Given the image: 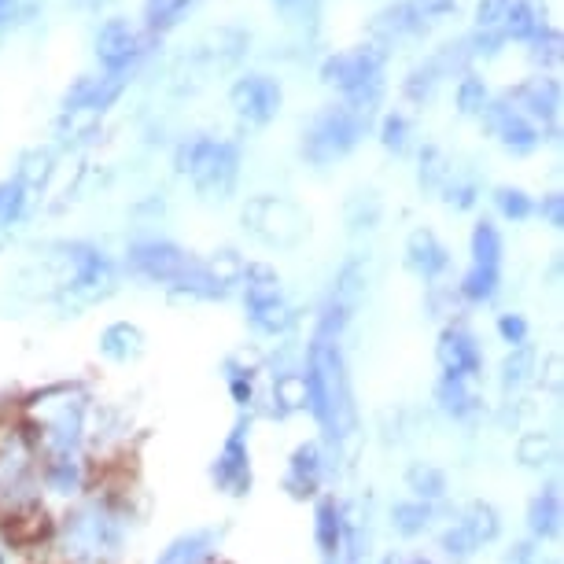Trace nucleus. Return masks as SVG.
Masks as SVG:
<instances>
[{"mask_svg":"<svg viewBox=\"0 0 564 564\" xmlns=\"http://www.w3.org/2000/svg\"><path fill=\"white\" fill-rule=\"evenodd\" d=\"M306 406L318 417V424L329 435H351L354 428V402L351 380L343 369V354L336 340L321 332L310 347V365H306Z\"/></svg>","mask_w":564,"mask_h":564,"instance_id":"1","label":"nucleus"},{"mask_svg":"<svg viewBox=\"0 0 564 564\" xmlns=\"http://www.w3.org/2000/svg\"><path fill=\"white\" fill-rule=\"evenodd\" d=\"M130 266L137 273H144L148 281L170 284L177 292H192V295H222L225 288L211 277L207 262H200L196 255L181 251L177 244H166V240H144V244L130 247Z\"/></svg>","mask_w":564,"mask_h":564,"instance_id":"2","label":"nucleus"},{"mask_svg":"<svg viewBox=\"0 0 564 564\" xmlns=\"http://www.w3.org/2000/svg\"><path fill=\"white\" fill-rule=\"evenodd\" d=\"M177 170L192 177L207 200H225L236 185L240 170V148L233 141H211V137H192L177 148Z\"/></svg>","mask_w":564,"mask_h":564,"instance_id":"3","label":"nucleus"},{"mask_svg":"<svg viewBox=\"0 0 564 564\" xmlns=\"http://www.w3.org/2000/svg\"><path fill=\"white\" fill-rule=\"evenodd\" d=\"M365 126H369V122L354 115L351 107H343V104L321 107L318 115H314V122H310L303 133V155L314 166L336 163V159H343L354 144L362 141Z\"/></svg>","mask_w":564,"mask_h":564,"instance_id":"4","label":"nucleus"},{"mask_svg":"<svg viewBox=\"0 0 564 564\" xmlns=\"http://www.w3.org/2000/svg\"><path fill=\"white\" fill-rule=\"evenodd\" d=\"M244 225L270 247H292L306 233L303 211L295 203L281 200V196H255V200H247Z\"/></svg>","mask_w":564,"mask_h":564,"instance_id":"5","label":"nucleus"},{"mask_svg":"<svg viewBox=\"0 0 564 564\" xmlns=\"http://www.w3.org/2000/svg\"><path fill=\"white\" fill-rule=\"evenodd\" d=\"M384 63H388L384 45H376V41H369V45H351L321 63V78H325V85H336L340 96H347V93H354L358 85L373 82V78H384Z\"/></svg>","mask_w":564,"mask_h":564,"instance_id":"6","label":"nucleus"},{"mask_svg":"<svg viewBox=\"0 0 564 564\" xmlns=\"http://www.w3.org/2000/svg\"><path fill=\"white\" fill-rule=\"evenodd\" d=\"M152 37V34H148ZM148 37L137 34V26H130V19H107L96 34V59L107 74H126L130 63L144 56Z\"/></svg>","mask_w":564,"mask_h":564,"instance_id":"7","label":"nucleus"},{"mask_svg":"<svg viewBox=\"0 0 564 564\" xmlns=\"http://www.w3.org/2000/svg\"><path fill=\"white\" fill-rule=\"evenodd\" d=\"M281 100H284L281 85H277V78H270V74H247V78H240V82L229 89L233 111L240 118H247V122H255V126H266L270 118H277Z\"/></svg>","mask_w":564,"mask_h":564,"instance_id":"8","label":"nucleus"},{"mask_svg":"<svg viewBox=\"0 0 564 564\" xmlns=\"http://www.w3.org/2000/svg\"><path fill=\"white\" fill-rule=\"evenodd\" d=\"M480 115H483V126L506 144L509 152L528 155L539 148V141H542L539 126H535L531 118L520 115L517 107H509L506 100H487V107H483Z\"/></svg>","mask_w":564,"mask_h":564,"instance_id":"9","label":"nucleus"},{"mask_svg":"<svg viewBox=\"0 0 564 564\" xmlns=\"http://www.w3.org/2000/svg\"><path fill=\"white\" fill-rule=\"evenodd\" d=\"M494 535H498V513H494L491 506L476 502V506L465 509V517H461L458 524L443 535V550L447 553H472L476 546L491 542Z\"/></svg>","mask_w":564,"mask_h":564,"instance_id":"10","label":"nucleus"},{"mask_svg":"<svg viewBox=\"0 0 564 564\" xmlns=\"http://www.w3.org/2000/svg\"><path fill=\"white\" fill-rule=\"evenodd\" d=\"M509 107H517L524 118H539V122H553L557 118V107H561V85L557 78H528V82H520L506 100Z\"/></svg>","mask_w":564,"mask_h":564,"instance_id":"11","label":"nucleus"},{"mask_svg":"<svg viewBox=\"0 0 564 564\" xmlns=\"http://www.w3.org/2000/svg\"><path fill=\"white\" fill-rule=\"evenodd\" d=\"M421 30H424V15L413 8V0H395L384 12H376L373 23H369V34H373L376 45H391V41L421 34Z\"/></svg>","mask_w":564,"mask_h":564,"instance_id":"12","label":"nucleus"},{"mask_svg":"<svg viewBox=\"0 0 564 564\" xmlns=\"http://www.w3.org/2000/svg\"><path fill=\"white\" fill-rule=\"evenodd\" d=\"M439 362L447 369V380H469L480 369V347L465 329H447L439 343Z\"/></svg>","mask_w":564,"mask_h":564,"instance_id":"13","label":"nucleus"},{"mask_svg":"<svg viewBox=\"0 0 564 564\" xmlns=\"http://www.w3.org/2000/svg\"><path fill=\"white\" fill-rule=\"evenodd\" d=\"M214 480L222 483L229 494H244L251 487V465H247V447L240 432L229 435L225 450L218 454V465H214Z\"/></svg>","mask_w":564,"mask_h":564,"instance_id":"14","label":"nucleus"},{"mask_svg":"<svg viewBox=\"0 0 564 564\" xmlns=\"http://www.w3.org/2000/svg\"><path fill=\"white\" fill-rule=\"evenodd\" d=\"M546 30V8L539 0H513L506 12V23H502V34L506 41H531Z\"/></svg>","mask_w":564,"mask_h":564,"instance_id":"15","label":"nucleus"},{"mask_svg":"<svg viewBox=\"0 0 564 564\" xmlns=\"http://www.w3.org/2000/svg\"><path fill=\"white\" fill-rule=\"evenodd\" d=\"M406 262H410L413 270L421 273V277H435L439 270H447V247L435 240L432 229H417L410 236V244H406Z\"/></svg>","mask_w":564,"mask_h":564,"instance_id":"16","label":"nucleus"},{"mask_svg":"<svg viewBox=\"0 0 564 564\" xmlns=\"http://www.w3.org/2000/svg\"><path fill=\"white\" fill-rule=\"evenodd\" d=\"M472 266L480 270H502V236L491 222H480L472 233Z\"/></svg>","mask_w":564,"mask_h":564,"instance_id":"17","label":"nucleus"},{"mask_svg":"<svg viewBox=\"0 0 564 564\" xmlns=\"http://www.w3.org/2000/svg\"><path fill=\"white\" fill-rule=\"evenodd\" d=\"M321 480V458H318V447L310 443V447H299L292 458V476H288V487L295 494H310L318 487Z\"/></svg>","mask_w":564,"mask_h":564,"instance_id":"18","label":"nucleus"},{"mask_svg":"<svg viewBox=\"0 0 564 564\" xmlns=\"http://www.w3.org/2000/svg\"><path fill=\"white\" fill-rule=\"evenodd\" d=\"M211 531H192L185 539H177L170 550L159 557V564H200L211 553Z\"/></svg>","mask_w":564,"mask_h":564,"instance_id":"19","label":"nucleus"},{"mask_svg":"<svg viewBox=\"0 0 564 564\" xmlns=\"http://www.w3.org/2000/svg\"><path fill=\"white\" fill-rule=\"evenodd\" d=\"M188 0H144V30L148 34H163L185 15Z\"/></svg>","mask_w":564,"mask_h":564,"instance_id":"20","label":"nucleus"},{"mask_svg":"<svg viewBox=\"0 0 564 564\" xmlns=\"http://www.w3.org/2000/svg\"><path fill=\"white\" fill-rule=\"evenodd\" d=\"M469 59H472V45H469V37H461V41H450V45L439 48V52H435L428 63H432L435 74L443 78V74L465 71V67H469Z\"/></svg>","mask_w":564,"mask_h":564,"instance_id":"21","label":"nucleus"},{"mask_svg":"<svg viewBox=\"0 0 564 564\" xmlns=\"http://www.w3.org/2000/svg\"><path fill=\"white\" fill-rule=\"evenodd\" d=\"M557 520H561V498H557V491H546L535 498V506H531V528L539 531V535H550L553 528H557Z\"/></svg>","mask_w":564,"mask_h":564,"instance_id":"22","label":"nucleus"},{"mask_svg":"<svg viewBox=\"0 0 564 564\" xmlns=\"http://www.w3.org/2000/svg\"><path fill=\"white\" fill-rule=\"evenodd\" d=\"M498 277H502V270H480V266H469L465 281H461V292H465V299L483 303V299H491V295L498 292Z\"/></svg>","mask_w":564,"mask_h":564,"instance_id":"23","label":"nucleus"},{"mask_svg":"<svg viewBox=\"0 0 564 564\" xmlns=\"http://www.w3.org/2000/svg\"><path fill=\"white\" fill-rule=\"evenodd\" d=\"M487 85H483V78H476V74L465 71V78H461L458 85V111L461 115H480L483 107H487Z\"/></svg>","mask_w":564,"mask_h":564,"instance_id":"24","label":"nucleus"},{"mask_svg":"<svg viewBox=\"0 0 564 564\" xmlns=\"http://www.w3.org/2000/svg\"><path fill=\"white\" fill-rule=\"evenodd\" d=\"M318 546L325 553H336V546H340V509L329 498L318 506Z\"/></svg>","mask_w":564,"mask_h":564,"instance_id":"25","label":"nucleus"},{"mask_svg":"<svg viewBox=\"0 0 564 564\" xmlns=\"http://www.w3.org/2000/svg\"><path fill=\"white\" fill-rule=\"evenodd\" d=\"M203 48L207 52H214V56H240L247 48V34L244 30H233V26H222V30H214V34H207V41H203Z\"/></svg>","mask_w":564,"mask_h":564,"instance_id":"26","label":"nucleus"},{"mask_svg":"<svg viewBox=\"0 0 564 564\" xmlns=\"http://www.w3.org/2000/svg\"><path fill=\"white\" fill-rule=\"evenodd\" d=\"M494 203H498V211L513 218V222H524L531 211H535V200H531L528 192H520V188H498L494 192Z\"/></svg>","mask_w":564,"mask_h":564,"instance_id":"27","label":"nucleus"},{"mask_svg":"<svg viewBox=\"0 0 564 564\" xmlns=\"http://www.w3.org/2000/svg\"><path fill=\"white\" fill-rule=\"evenodd\" d=\"M531 59L539 63L542 71H546V67H553V63L561 59V34L546 26L539 37H531Z\"/></svg>","mask_w":564,"mask_h":564,"instance_id":"28","label":"nucleus"},{"mask_svg":"<svg viewBox=\"0 0 564 564\" xmlns=\"http://www.w3.org/2000/svg\"><path fill=\"white\" fill-rule=\"evenodd\" d=\"M439 85V74H435L432 63H424V67H417V71L406 78V85H402V93L410 96V100H428L432 96V89Z\"/></svg>","mask_w":564,"mask_h":564,"instance_id":"29","label":"nucleus"},{"mask_svg":"<svg viewBox=\"0 0 564 564\" xmlns=\"http://www.w3.org/2000/svg\"><path fill=\"white\" fill-rule=\"evenodd\" d=\"M406 137H410V122H406V115L391 111V115L384 118V126H380V141H384V148L402 152V148H406Z\"/></svg>","mask_w":564,"mask_h":564,"instance_id":"30","label":"nucleus"},{"mask_svg":"<svg viewBox=\"0 0 564 564\" xmlns=\"http://www.w3.org/2000/svg\"><path fill=\"white\" fill-rule=\"evenodd\" d=\"M513 0H480L476 4V26L480 30H498V26L506 23V12Z\"/></svg>","mask_w":564,"mask_h":564,"instance_id":"31","label":"nucleus"},{"mask_svg":"<svg viewBox=\"0 0 564 564\" xmlns=\"http://www.w3.org/2000/svg\"><path fill=\"white\" fill-rule=\"evenodd\" d=\"M19 211H23V181H8V185H0V225L12 222Z\"/></svg>","mask_w":564,"mask_h":564,"instance_id":"32","label":"nucleus"},{"mask_svg":"<svg viewBox=\"0 0 564 564\" xmlns=\"http://www.w3.org/2000/svg\"><path fill=\"white\" fill-rule=\"evenodd\" d=\"M428 524V506H395V528L413 535Z\"/></svg>","mask_w":564,"mask_h":564,"instance_id":"33","label":"nucleus"},{"mask_svg":"<svg viewBox=\"0 0 564 564\" xmlns=\"http://www.w3.org/2000/svg\"><path fill=\"white\" fill-rule=\"evenodd\" d=\"M410 483L417 494H443V476H439L435 469H413Z\"/></svg>","mask_w":564,"mask_h":564,"instance_id":"34","label":"nucleus"},{"mask_svg":"<svg viewBox=\"0 0 564 564\" xmlns=\"http://www.w3.org/2000/svg\"><path fill=\"white\" fill-rule=\"evenodd\" d=\"M48 166H52V159H48L45 152H34V155H26V163H23V181H30V185H41L48 177Z\"/></svg>","mask_w":564,"mask_h":564,"instance_id":"35","label":"nucleus"},{"mask_svg":"<svg viewBox=\"0 0 564 564\" xmlns=\"http://www.w3.org/2000/svg\"><path fill=\"white\" fill-rule=\"evenodd\" d=\"M539 214H542V218H550L553 229H561V222H564V200H561V192H550V196H546V200L539 203Z\"/></svg>","mask_w":564,"mask_h":564,"instance_id":"36","label":"nucleus"},{"mask_svg":"<svg viewBox=\"0 0 564 564\" xmlns=\"http://www.w3.org/2000/svg\"><path fill=\"white\" fill-rule=\"evenodd\" d=\"M439 395L447 399V410H454V413H465V410H469V395L461 391V384H458V380H447V384H443V391H439Z\"/></svg>","mask_w":564,"mask_h":564,"instance_id":"37","label":"nucleus"},{"mask_svg":"<svg viewBox=\"0 0 564 564\" xmlns=\"http://www.w3.org/2000/svg\"><path fill=\"white\" fill-rule=\"evenodd\" d=\"M413 8L424 15V19H435V15H447L458 8V0H413Z\"/></svg>","mask_w":564,"mask_h":564,"instance_id":"38","label":"nucleus"},{"mask_svg":"<svg viewBox=\"0 0 564 564\" xmlns=\"http://www.w3.org/2000/svg\"><path fill=\"white\" fill-rule=\"evenodd\" d=\"M498 329H502V336H506L509 343H520L524 340V332H528V325H524L520 318H502L498 321Z\"/></svg>","mask_w":564,"mask_h":564,"instance_id":"39","label":"nucleus"},{"mask_svg":"<svg viewBox=\"0 0 564 564\" xmlns=\"http://www.w3.org/2000/svg\"><path fill=\"white\" fill-rule=\"evenodd\" d=\"M273 4H281V8H292V4H299V0H273Z\"/></svg>","mask_w":564,"mask_h":564,"instance_id":"40","label":"nucleus"},{"mask_svg":"<svg viewBox=\"0 0 564 564\" xmlns=\"http://www.w3.org/2000/svg\"><path fill=\"white\" fill-rule=\"evenodd\" d=\"M413 564H428V561H413Z\"/></svg>","mask_w":564,"mask_h":564,"instance_id":"41","label":"nucleus"}]
</instances>
